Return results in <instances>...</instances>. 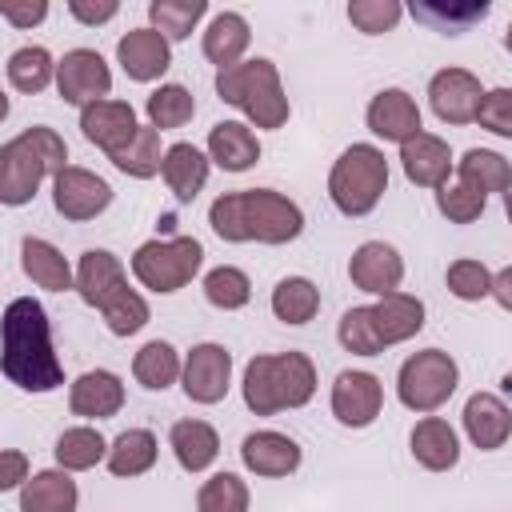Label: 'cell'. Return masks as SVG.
<instances>
[{"label": "cell", "mask_w": 512, "mask_h": 512, "mask_svg": "<svg viewBox=\"0 0 512 512\" xmlns=\"http://www.w3.org/2000/svg\"><path fill=\"white\" fill-rule=\"evenodd\" d=\"M0 368L24 392H56L64 384L60 356L52 348L48 312L32 296H16L0 316Z\"/></svg>", "instance_id": "cell-1"}, {"label": "cell", "mask_w": 512, "mask_h": 512, "mask_svg": "<svg viewBox=\"0 0 512 512\" xmlns=\"http://www.w3.org/2000/svg\"><path fill=\"white\" fill-rule=\"evenodd\" d=\"M208 224L228 244H288L304 232V212L296 200L272 188H244L216 196L208 208Z\"/></svg>", "instance_id": "cell-2"}, {"label": "cell", "mask_w": 512, "mask_h": 512, "mask_svg": "<svg viewBox=\"0 0 512 512\" xmlns=\"http://www.w3.org/2000/svg\"><path fill=\"white\" fill-rule=\"evenodd\" d=\"M68 160V148H64V136L56 128H24L16 140H8L0 148V204L8 208H24L36 188L56 176Z\"/></svg>", "instance_id": "cell-3"}, {"label": "cell", "mask_w": 512, "mask_h": 512, "mask_svg": "<svg viewBox=\"0 0 512 512\" xmlns=\"http://www.w3.org/2000/svg\"><path fill=\"white\" fill-rule=\"evenodd\" d=\"M244 404L256 416H276L284 408H304L316 392V364L304 352L252 356L244 368Z\"/></svg>", "instance_id": "cell-4"}, {"label": "cell", "mask_w": 512, "mask_h": 512, "mask_svg": "<svg viewBox=\"0 0 512 512\" xmlns=\"http://www.w3.org/2000/svg\"><path fill=\"white\" fill-rule=\"evenodd\" d=\"M216 96L240 108L256 128H284L288 124V96L272 60H240L216 76Z\"/></svg>", "instance_id": "cell-5"}, {"label": "cell", "mask_w": 512, "mask_h": 512, "mask_svg": "<svg viewBox=\"0 0 512 512\" xmlns=\"http://www.w3.org/2000/svg\"><path fill=\"white\" fill-rule=\"evenodd\" d=\"M388 188V160L376 144H352L328 172V196L344 216H368Z\"/></svg>", "instance_id": "cell-6"}, {"label": "cell", "mask_w": 512, "mask_h": 512, "mask_svg": "<svg viewBox=\"0 0 512 512\" xmlns=\"http://www.w3.org/2000/svg\"><path fill=\"white\" fill-rule=\"evenodd\" d=\"M204 264V248L196 236H172V240H144L136 252H132V276L168 296V292H180L184 284H192V276L200 272Z\"/></svg>", "instance_id": "cell-7"}, {"label": "cell", "mask_w": 512, "mask_h": 512, "mask_svg": "<svg viewBox=\"0 0 512 512\" xmlns=\"http://www.w3.org/2000/svg\"><path fill=\"white\" fill-rule=\"evenodd\" d=\"M456 384H460L456 360L444 348H424V352H412L400 364L396 396L412 412H436L440 404H448V396L456 392Z\"/></svg>", "instance_id": "cell-8"}, {"label": "cell", "mask_w": 512, "mask_h": 512, "mask_svg": "<svg viewBox=\"0 0 512 512\" xmlns=\"http://www.w3.org/2000/svg\"><path fill=\"white\" fill-rule=\"evenodd\" d=\"M56 92H60L64 104H76V108H88L96 100H108L112 72L104 64V56L92 52V48L64 52V60H56Z\"/></svg>", "instance_id": "cell-9"}, {"label": "cell", "mask_w": 512, "mask_h": 512, "mask_svg": "<svg viewBox=\"0 0 512 512\" xmlns=\"http://www.w3.org/2000/svg\"><path fill=\"white\" fill-rule=\"evenodd\" d=\"M52 204L64 220H92L112 204V188L104 176H96L80 164H64L52 176Z\"/></svg>", "instance_id": "cell-10"}, {"label": "cell", "mask_w": 512, "mask_h": 512, "mask_svg": "<svg viewBox=\"0 0 512 512\" xmlns=\"http://www.w3.org/2000/svg\"><path fill=\"white\" fill-rule=\"evenodd\" d=\"M184 396L196 404H220L232 384V352L224 344H196L180 364Z\"/></svg>", "instance_id": "cell-11"}, {"label": "cell", "mask_w": 512, "mask_h": 512, "mask_svg": "<svg viewBox=\"0 0 512 512\" xmlns=\"http://www.w3.org/2000/svg\"><path fill=\"white\" fill-rule=\"evenodd\" d=\"M480 96H484V88L468 68H440L428 80V104L444 124H472Z\"/></svg>", "instance_id": "cell-12"}, {"label": "cell", "mask_w": 512, "mask_h": 512, "mask_svg": "<svg viewBox=\"0 0 512 512\" xmlns=\"http://www.w3.org/2000/svg\"><path fill=\"white\" fill-rule=\"evenodd\" d=\"M384 408V388L372 372H340L332 384V416L344 428H368Z\"/></svg>", "instance_id": "cell-13"}, {"label": "cell", "mask_w": 512, "mask_h": 512, "mask_svg": "<svg viewBox=\"0 0 512 512\" xmlns=\"http://www.w3.org/2000/svg\"><path fill=\"white\" fill-rule=\"evenodd\" d=\"M136 128H140L136 124V112L124 100H96V104L80 108V132H84V140L96 144L108 160L136 136Z\"/></svg>", "instance_id": "cell-14"}, {"label": "cell", "mask_w": 512, "mask_h": 512, "mask_svg": "<svg viewBox=\"0 0 512 512\" xmlns=\"http://www.w3.org/2000/svg\"><path fill=\"white\" fill-rule=\"evenodd\" d=\"M348 276L360 292H372V296H388V292H400V280H404V260L392 244L384 240H364L352 260H348Z\"/></svg>", "instance_id": "cell-15"}, {"label": "cell", "mask_w": 512, "mask_h": 512, "mask_svg": "<svg viewBox=\"0 0 512 512\" xmlns=\"http://www.w3.org/2000/svg\"><path fill=\"white\" fill-rule=\"evenodd\" d=\"M368 324H372V336H376V344L384 352L392 344L412 340L424 328V304H420V296L388 292L376 304H368Z\"/></svg>", "instance_id": "cell-16"}, {"label": "cell", "mask_w": 512, "mask_h": 512, "mask_svg": "<svg viewBox=\"0 0 512 512\" xmlns=\"http://www.w3.org/2000/svg\"><path fill=\"white\" fill-rule=\"evenodd\" d=\"M364 120H368V128H372L380 140H392V144H404V140H412L416 132H424L420 108H416V100H412L404 88H384V92H376L372 104H368V112H364Z\"/></svg>", "instance_id": "cell-17"}, {"label": "cell", "mask_w": 512, "mask_h": 512, "mask_svg": "<svg viewBox=\"0 0 512 512\" xmlns=\"http://www.w3.org/2000/svg\"><path fill=\"white\" fill-rule=\"evenodd\" d=\"M240 460L248 472L256 476H292L300 468V444L284 432H272V428H260V432H248L244 444H240Z\"/></svg>", "instance_id": "cell-18"}, {"label": "cell", "mask_w": 512, "mask_h": 512, "mask_svg": "<svg viewBox=\"0 0 512 512\" xmlns=\"http://www.w3.org/2000/svg\"><path fill=\"white\" fill-rule=\"evenodd\" d=\"M116 60H120V68L128 72V80L148 84V80H160V76L168 72L172 48H168V40H164L160 32H152V28H132L128 36H120Z\"/></svg>", "instance_id": "cell-19"}, {"label": "cell", "mask_w": 512, "mask_h": 512, "mask_svg": "<svg viewBox=\"0 0 512 512\" xmlns=\"http://www.w3.org/2000/svg\"><path fill=\"white\" fill-rule=\"evenodd\" d=\"M400 164L416 188H440L448 184V172H452V148L432 132H416L412 140L400 144Z\"/></svg>", "instance_id": "cell-20"}, {"label": "cell", "mask_w": 512, "mask_h": 512, "mask_svg": "<svg viewBox=\"0 0 512 512\" xmlns=\"http://www.w3.org/2000/svg\"><path fill=\"white\" fill-rule=\"evenodd\" d=\"M68 408L72 416H84V420H108L124 408V384L116 372L108 368H96V372H84L72 380L68 388Z\"/></svg>", "instance_id": "cell-21"}, {"label": "cell", "mask_w": 512, "mask_h": 512, "mask_svg": "<svg viewBox=\"0 0 512 512\" xmlns=\"http://www.w3.org/2000/svg\"><path fill=\"white\" fill-rule=\"evenodd\" d=\"M464 432H468V440L480 452L504 448L508 436H512V412H508V404L500 396H492V392L468 396V404H464Z\"/></svg>", "instance_id": "cell-22"}, {"label": "cell", "mask_w": 512, "mask_h": 512, "mask_svg": "<svg viewBox=\"0 0 512 512\" xmlns=\"http://www.w3.org/2000/svg\"><path fill=\"white\" fill-rule=\"evenodd\" d=\"M72 280H76L72 288L80 292V300H84L88 308H100L116 288L128 284V280H124V264H120L108 248H88V252L80 256Z\"/></svg>", "instance_id": "cell-23"}, {"label": "cell", "mask_w": 512, "mask_h": 512, "mask_svg": "<svg viewBox=\"0 0 512 512\" xmlns=\"http://www.w3.org/2000/svg\"><path fill=\"white\" fill-rule=\"evenodd\" d=\"M408 444H412L416 464L428 468V472H448V468H456V460H460L456 428H452L448 420H440V416H424V420H416Z\"/></svg>", "instance_id": "cell-24"}, {"label": "cell", "mask_w": 512, "mask_h": 512, "mask_svg": "<svg viewBox=\"0 0 512 512\" xmlns=\"http://www.w3.org/2000/svg\"><path fill=\"white\" fill-rule=\"evenodd\" d=\"M260 160V140L240 120H220L208 132V164H220L224 172H244Z\"/></svg>", "instance_id": "cell-25"}, {"label": "cell", "mask_w": 512, "mask_h": 512, "mask_svg": "<svg viewBox=\"0 0 512 512\" xmlns=\"http://www.w3.org/2000/svg\"><path fill=\"white\" fill-rule=\"evenodd\" d=\"M76 480L64 468L32 472L20 484V512H76Z\"/></svg>", "instance_id": "cell-26"}, {"label": "cell", "mask_w": 512, "mask_h": 512, "mask_svg": "<svg viewBox=\"0 0 512 512\" xmlns=\"http://www.w3.org/2000/svg\"><path fill=\"white\" fill-rule=\"evenodd\" d=\"M208 156L196 148V144H172V148H164V160H160V176H164V184L172 188V196L176 200H196L200 196V188L208 184Z\"/></svg>", "instance_id": "cell-27"}, {"label": "cell", "mask_w": 512, "mask_h": 512, "mask_svg": "<svg viewBox=\"0 0 512 512\" xmlns=\"http://www.w3.org/2000/svg\"><path fill=\"white\" fill-rule=\"evenodd\" d=\"M20 268L24 276L36 284V288H48V292H68L76 280H72V268L64 260V252L40 236H24L20 240Z\"/></svg>", "instance_id": "cell-28"}, {"label": "cell", "mask_w": 512, "mask_h": 512, "mask_svg": "<svg viewBox=\"0 0 512 512\" xmlns=\"http://www.w3.org/2000/svg\"><path fill=\"white\" fill-rule=\"evenodd\" d=\"M168 444L184 472H204L220 456V436L208 420H176L168 432Z\"/></svg>", "instance_id": "cell-29"}, {"label": "cell", "mask_w": 512, "mask_h": 512, "mask_svg": "<svg viewBox=\"0 0 512 512\" xmlns=\"http://www.w3.org/2000/svg\"><path fill=\"white\" fill-rule=\"evenodd\" d=\"M248 40H252L248 20H244L240 12H220V16H212V24L204 28V56L224 72V68L240 64V56L248 52Z\"/></svg>", "instance_id": "cell-30"}, {"label": "cell", "mask_w": 512, "mask_h": 512, "mask_svg": "<svg viewBox=\"0 0 512 512\" xmlns=\"http://www.w3.org/2000/svg\"><path fill=\"white\" fill-rule=\"evenodd\" d=\"M456 184H464V188H472L480 196H492V192L500 196L512 184V168H508V160L500 152L472 148V152H464V160H456Z\"/></svg>", "instance_id": "cell-31"}, {"label": "cell", "mask_w": 512, "mask_h": 512, "mask_svg": "<svg viewBox=\"0 0 512 512\" xmlns=\"http://www.w3.org/2000/svg\"><path fill=\"white\" fill-rule=\"evenodd\" d=\"M156 436L148 432V428H128V432H120L112 444H108V452H104V460H108V472L112 476H144L152 464H156Z\"/></svg>", "instance_id": "cell-32"}, {"label": "cell", "mask_w": 512, "mask_h": 512, "mask_svg": "<svg viewBox=\"0 0 512 512\" xmlns=\"http://www.w3.org/2000/svg\"><path fill=\"white\" fill-rule=\"evenodd\" d=\"M180 352L168 344V340H148L140 352H136V360H132V376L148 388V392H164V388H172L176 380H180Z\"/></svg>", "instance_id": "cell-33"}, {"label": "cell", "mask_w": 512, "mask_h": 512, "mask_svg": "<svg viewBox=\"0 0 512 512\" xmlns=\"http://www.w3.org/2000/svg\"><path fill=\"white\" fill-rule=\"evenodd\" d=\"M272 312L284 324H308L320 312V288L308 276H284L272 288Z\"/></svg>", "instance_id": "cell-34"}, {"label": "cell", "mask_w": 512, "mask_h": 512, "mask_svg": "<svg viewBox=\"0 0 512 512\" xmlns=\"http://www.w3.org/2000/svg\"><path fill=\"white\" fill-rule=\"evenodd\" d=\"M104 452H108V440L88 424L64 428L60 440H56V464L64 472H88V468H96L104 460Z\"/></svg>", "instance_id": "cell-35"}, {"label": "cell", "mask_w": 512, "mask_h": 512, "mask_svg": "<svg viewBox=\"0 0 512 512\" xmlns=\"http://www.w3.org/2000/svg\"><path fill=\"white\" fill-rule=\"evenodd\" d=\"M8 80H12L16 92H28V96L44 92V88L56 80V60H52V52L40 48V44L16 48V52L8 56Z\"/></svg>", "instance_id": "cell-36"}, {"label": "cell", "mask_w": 512, "mask_h": 512, "mask_svg": "<svg viewBox=\"0 0 512 512\" xmlns=\"http://www.w3.org/2000/svg\"><path fill=\"white\" fill-rule=\"evenodd\" d=\"M204 12H208L204 0H152V4H148L152 32H160L168 44H172V40H188Z\"/></svg>", "instance_id": "cell-37"}, {"label": "cell", "mask_w": 512, "mask_h": 512, "mask_svg": "<svg viewBox=\"0 0 512 512\" xmlns=\"http://www.w3.org/2000/svg\"><path fill=\"white\" fill-rule=\"evenodd\" d=\"M160 160H164V152H160V132H156L152 124H140L136 136L112 156V164H116L124 176H136V180H152V176L160 172Z\"/></svg>", "instance_id": "cell-38"}, {"label": "cell", "mask_w": 512, "mask_h": 512, "mask_svg": "<svg viewBox=\"0 0 512 512\" xmlns=\"http://www.w3.org/2000/svg\"><path fill=\"white\" fill-rule=\"evenodd\" d=\"M144 112H148V124H152L156 132H164V128H184V124L196 116V100H192V92H188L184 84H160V88L148 96Z\"/></svg>", "instance_id": "cell-39"}, {"label": "cell", "mask_w": 512, "mask_h": 512, "mask_svg": "<svg viewBox=\"0 0 512 512\" xmlns=\"http://www.w3.org/2000/svg\"><path fill=\"white\" fill-rule=\"evenodd\" d=\"M100 316H104V324H108L112 336H132V332H140L148 324V300L136 288L124 284V288H116L100 304Z\"/></svg>", "instance_id": "cell-40"}, {"label": "cell", "mask_w": 512, "mask_h": 512, "mask_svg": "<svg viewBox=\"0 0 512 512\" xmlns=\"http://www.w3.org/2000/svg\"><path fill=\"white\" fill-rule=\"evenodd\" d=\"M196 512H248V484L236 472H216L196 492Z\"/></svg>", "instance_id": "cell-41"}, {"label": "cell", "mask_w": 512, "mask_h": 512, "mask_svg": "<svg viewBox=\"0 0 512 512\" xmlns=\"http://www.w3.org/2000/svg\"><path fill=\"white\" fill-rule=\"evenodd\" d=\"M204 296H208L212 308L236 312V308H244V304L252 300V280H248L240 268L220 264V268H212V272L204 276Z\"/></svg>", "instance_id": "cell-42"}, {"label": "cell", "mask_w": 512, "mask_h": 512, "mask_svg": "<svg viewBox=\"0 0 512 512\" xmlns=\"http://www.w3.org/2000/svg\"><path fill=\"white\" fill-rule=\"evenodd\" d=\"M404 8L396 0H352L348 4V20L364 32V36H380V32H392L400 24Z\"/></svg>", "instance_id": "cell-43"}, {"label": "cell", "mask_w": 512, "mask_h": 512, "mask_svg": "<svg viewBox=\"0 0 512 512\" xmlns=\"http://www.w3.org/2000/svg\"><path fill=\"white\" fill-rule=\"evenodd\" d=\"M484 204H488V196H480V192H472V188H464V184H440V188H436V208H440L452 224H472V220H480V216H484Z\"/></svg>", "instance_id": "cell-44"}, {"label": "cell", "mask_w": 512, "mask_h": 512, "mask_svg": "<svg viewBox=\"0 0 512 512\" xmlns=\"http://www.w3.org/2000/svg\"><path fill=\"white\" fill-rule=\"evenodd\" d=\"M444 280H448V292L456 300H484L492 288V272L480 260H452Z\"/></svg>", "instance_id": "cell-45"}, {"label": "cell", "mask_w": 512, "mask_h": 512, "mask_svg": "<svg viewBox=\"0 0 512 512\" xmlns=\"http://www.w3.org/2000/svg\"><path fill=\"white\" fill-rule=\"evenodd\" d=\"M344 352H356V356H380V344L372 336V324H368V304L360 308H348L340 316V328H336Z\"/></svg>", "instance_id": "cell-46"}, {"label": "cell", "mask_w": 512, "mask_h": 512, "mask_svg": "<svg viewBox=\"0 0 512 512\" xmlns=\"http://www.w3.org/2000/svg\"><path fill=\"white\" fill-rule=\"evenodd\" d=\"M412 16L416 20H424V24H432L436 32H448V36H456L460 28H468L472 20H484L488 16V4H468V8H440V4H420V8H412Z\"/></svg>", "instance_id": "cell-47"}, {"label": "cell", "mask_w": 512, "mask_h": 512, "mask_svg": "<svg viewBox=\"0 0 512 512\" xmlns=\"http://www.w3.org/2000/svg\"><path fill=\"white\" fill-rule=\"evenodd\" d=\"M476 120H480V128H488L496 136H512V92L508 88L484 92L480 108H476Z\"/></svg>", "instance_id": "cell-48"}, {"label": "cell", "mask_w": 512, "mask_h": 512, "mask_svg": "<svg viewBox=\"0 0 512 512\" xmlns=\"http://www.w3.org/2000/svg\"><path fill=\"white\" fill-rule=\"evenodd\" d=\"M0 16L12 24V28H32L48 16V4L44 0H0Z\"/></svg>", "instance_id": "cell-49"}, {"label": "cell", "mask_w": 512, "mask_h": 512, "mask_svg": "<svg viewBox=\"0 0 512 512\" xmlns=\"http://www.w3.org/2000/svg\"><path fill=\"white\" fill-rule=\"evenodd\" d=\"M28 480V456L16 448H0V492L20 488Z\"/></svg>", "instance_id": "cell-50"}, {"label": "cell", "mask_w": 512, "mask_h": 512, "mask_svg": "<svg viewBox=\"0 0 512 512\" xmlns=\"http://www.w3.org/2000/svg\"><path fill=\"white\" fill-rule=\"evenodd\" d=\"M68 12H72L80 24H108V20L120 12V4H116V0H100V4H88V0H68Z\"/></svg>", "instance_id": "cell-51"}, {"label": "cell", "mask_w": 512, "mask_h": 512, "mask_svg": "<svg viewBox=\"0 0 512 512\" xmlns=\"http://www.w3.org/2000/svg\"><path fill=\"white\" fill-rule=\"evenodd\" d=\"M508 288H512V268H504V272H496V276H492L488 296H496V300L508 308V304H512V292H508Z\"/></svg>", "instance_id": "cell-52"}, {"label": "cell", "mask_w": 512, "mask_h": 512, "mask_svg": "<svg viewBox=\"0 0 512 512\" xmlns=\"http://www.w3.org/2000/svg\"><path fill=\"white\" fill-rule=\"evenodd\" d=\"M8 116V96H4V88H0V120Z\"/></svg>", "instance_id": "cell-53"}]
</instances>
